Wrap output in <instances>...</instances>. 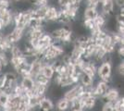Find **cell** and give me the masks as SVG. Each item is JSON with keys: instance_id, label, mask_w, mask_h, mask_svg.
Returning a JSON list of instances; mask_svg holds the SVG:
<instances>
[{"instance_id": "21", "label": "cell", "mask_w": 124, "mask_h": 111, "mask_svg": "<svg viewBox=\"0 0 124 111\" xmlns=\"http://www.w3.org/2000/svg\"><path fill=\"white\" fill-rule=\"evenodd\" d=\"M108 0H98V4H99V6H102V5H104L106 2H107Z\"/></svg>"}, {"instance_id": "3", "label": "cell", "mask_w": 124, "mask_h": 111, "mask_svg": "<svg viewBox=\"0 0 124 111\" xmlns=\"http://www.w3.org/2000/svg\"><path fill=\"white\" fill-rule=\"evenodd\" d=\"M58 10H59V8L57 7L48 6L47 7V10L46 12V15H45V18H44V21L46 22H57Z\"/></svg>"}, {"instance_id": "15", "label": "cell", "mask_w": 124, "mask_h": 111, "mask_svg": "<svg viewBox=\"0 0 124 111\" xmlns=\"http://www.w3.org/2000/svg\"><path fill=\"white\" fill-rule=\"evenodd\" d=\"M32 79L34 80V82L36 84H45L48 85L50 83V80H48L46 77H45L42 73L37 74L36 76H34Z\"/></svg>"}, {"instance_id": "13", "label": "cell", "mask_w": 124, "mask_h": 111, "mask_svg": "<svg viewBox=\"0 0 124 111\" xmlns=\"http://www.w3.org/2000/svg\"><path fill=\"white\" fill-rule=\"evenodd\" d=\"M83 103L80 98H77L75 100L70 102V111H83Z\"/></svg>"}, {"instance_id": "6", "label": "cell", "mask_w": 124, "mask_h": 111, "mask_svg": "<svg viewBox=\"0 0 124 111\" xmlns=\"http://www.w3.org/2000/svg\"><path fill=\"white\" fill-rule=\"evenodd\" d=\"M70 102L67 100L65 97H61L55 103V107L57 111H66L70 108Z\"/></svg>"}, {"instance_id": "7", "label": "cell", "mask_w": 124, "mask_h": 111, "mask_svg": "<svg viewBox=\"0 0 124 111\" xmlns=\"http://www.w3.org/2000/svg\"><path fill=\"white\" fill-rule=\"evenodd\" d=\"M43 63H42L41 60L36 59L35 61H33L31 64V69H30V74H31V77H34L36 76L37 74L41 73L42 68H43Z\"/></svg>"}, {"instance_id": "12", "label": "cell", "mask_w": 124, "mask_h": 111, "mask_svg": "<svg viewBox=\"0 0 124 111\" xmlns=\"http://www.w3.org/2000/svg\"><path fill=\"white\" fill-rule=\"evenodd\" d=\"M41 73L43 74L45 77H46L48 80L51 81V79L53 78V76L55 75V71H54V69H52L51 66H49V65H44L43 68H42Z\"/></svg>"}, {"instance_id": "18", "label": "cell", "mask_w": 124, "mask_h": 111, "mask_svg": "<svg viewBox=\"0 0 124 111\" xmlns=\"http://www.w3.org/2000/svg\"><path fill=\"white\" fill-rule=\"evenodd\" d=\"M8 99H9L8 95H7L3 92L0 91V106L5 107L7 106V104L8 103Z\"/></svg>"}, {"instance_id": "1", "label": "cell", "mask_w": 124, "mask_h": 111, "mask_svg": "<svg viewBox=\"0 0 124 111\" xmlns=\"http://www.w3.org/2000/svg\"><path fill=\"white\" fill-rule=\"evenodd\" d=\"M83 91H84V87L83 85L80 84V83H76V84L72 85L70 89H68L65 92L63 97H65L67 100L71 102V101L75 100L77 98H80L82 94L83 93Z\"/></svg>"}, {"instance_id": "9", "label": "cell", "mask_w": 124, "mask_h": 111, "mask_svg": "<svg viewBox=\"0 0 124 111\" xmlns=\"http://www.w3.org/2000/svg\"><path fill=\"white\" fill-rule=\"evenodd\" d=\"M96 99H97V98H95L93 95L88 96V97L83 98V99H81V100H82V103H83V109H89V110H91L93 107V106H94V104H95V102H96Z\"/></svg>"}, {"instance_id": "16", "label": "cell", "mask_w": 124, "mask_h": 111, "mask_svg": "<svg viewBox=\"0 0 124 111\" xmlns=\"http://www.w3.org/2000/svg\"><path fill=\"white\" fill-rule=\"evenodd\" d=\"M82 24H83V27L85 29L86 32H90L91 30H93L94 28V22L93 21H91V20H86V19H83V21H82Z\"/></svg>"}, {"instance_id": "10", "label": "cell", "mask_w": 124, "mask_h": 111, "mask_svg": "<svg viewBox=\"0 0 124 111\" xmlns=\"http://www.w3.org/2000/svg\"><path fill=\"white\" fill-rule=\"evenodd\" d=\"M98 14H99V12L96 8L85 7V9H84V13H83V19L93 21L96 17L98 16Z\"/></svg>"}, {"instance_id": "4", "label": "cell", "mask_w": 124, "mask_h": 111, "mask_svg": "<svg viewBox=\"0 0 124 111\" xmlns=\"http://www.w3.org/2000/svg\"><path fill=\"white\" fill-rule=\"evenodd\" d=\"M21 85L24 90H26L27 92H29V91H31L34 88L35 82H34V80L32 79V77L28 76V77H23V78H21Z\"/></svg>"}, {"instance_id": "17", "label": "cell", "mask_w": 124, "mask_h": 111, "mask_svg": "<svg viewBox=\"0 0 124 111\" xmlns=\"http://www.w3.org/2000/svg\"><path fill=\"white\" fill-rule=\"evenodd\" d=\"M114 74L118 75L119 77L123 78V76H124V61H121L117 67L114 68Z\"/></svg>"}, {"instance_id": "8", "label": "cell", "mask_w": 124, "mask_h": 111, "mask_svg": "<svg viewBox=\"0 0 124 111\" xmlns=\"http://www.w3.org/2000/svg\"><path fill=\"white\" fill-rule=\"evenodd\" d=\"M93 77H91L90 75H87L85 73H82L80 78H79V83L82 84L84 88H88V87H92L93 85Z\"/></svg>"}, {"instance_id": "14", "label": "cell", "mask_w": 124, "mask_h": 111, "mask_svg": "<svg viewBox=\"0 0 124 111\" xmlns=\"http://www.w3.org/2000/svg\"><path fill=\"white\" fill-rule=\"evenodd\" d=\"M9 54H10L11 58H24L21 49L17 44H13L11 46L9 49Z\"/></svg>"}, {"instance_id": "2", "label": "cell", "mask_w": 124, "mask_h": 111, "mask_svg": "<svg viewBox=\"0 0 124 111\" xmlns=\"http://www.w3.org/2000/svg\"><path fill=\"white\" fill-rule=\"evenodd\" d=\"M23 34H24L23 30L19 29V28H16L15 27L9 34L6 35L5 38H6V40L11 45H13V44H17L18 42L21 41V39L23 38Z\"/></svg>"}, {"instance_id": "11", "label": "cell", "mask_w": 124, "mask_h": 111, "mask_svg": "<svg viewBox=\"0 0 124 111\" xmlns=\"http://www.w3.org/2000/svg\"><path fill=\"white\" fill-rule=\"evenodd\" d=\"M108 19V17H106L105 15H103V14L99 13L98 16L93 20L94 25L96 27H98L99 29H105V26H106V23H107Z\"/></svg>"}, {"instance_id": "19", "label": "cell", "mask_w": 124, "mask_h": 111, "mask_svg": "<svg viewBox=\"0 0 124 111\" xmlns=\"http://www.w3.org/2000/svg\"><path fill=\"white\" fill-rule=\"evenodd\" d=\"M115 6L118 7V8H120V7H124V0H113Z\"/></svg>"}, {"instance_id": "20", "label": "cell", "mask_w": 124, "mask_h": 111, "mask_svg": "<svg viewBox=\"0 0 124 111\" xmlns=\"http://www.w3.org/2000/svg\"><path fill=\"white\" fill-rule=\"evenodd\" d=\"M101 111H113V107L110 104H104Z\"/></svg>"}, {"instance_id": "5", "label": "cell", "mask_w": 124, "mask_h": 111, "mask_svg": "<svg viewBox=\"0 0 124 111\" xmlns=\"http://www.w3.org/2000/svg\"><path fill=\"white\" fill-rule=\"evenodd\" d=\"M39 107L42 111H51L55 107V103L50 98L46 96L44 99L41 100L39 104Z\"/></svg>"}]
</instances>
